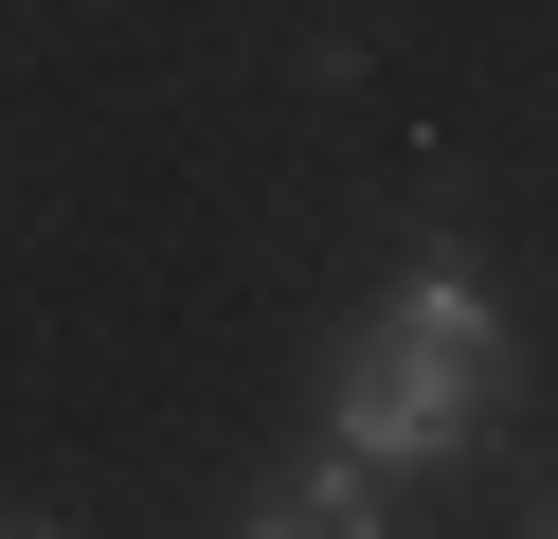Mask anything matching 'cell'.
Returning a JSON list of instances; mask_svg holds the SVG:
<instances>
[{"mask_svg":"<svg viewBox=\"0 0 558 539\" xmlns=\"http://www.w3.org/2000/svg\"><path fill=\"white\" fill-rule=\"evenodd\" d=\"M486 395H505V306H486V270H469V252H414V270H397V306L342 342L325 431H342L361 467H469Z\"/></svg>","mask_w":558,"mask_h":539,"instance_id":"1","label":"cell"},{"mask_svg":"<svg viewBox=\"0 0 558 539\" xmlns=\"http://www.w3.org/2000/svg\"><path fill=\"white\" fill-rule=\"evenodd\" d=\"M253 522H270V539H361V522H378V467H361V450H325V467H289Z\"/></svg>","mask_w":558,"mask_h":539,"instance_id":"2","label":"cell"}]
</instances>
